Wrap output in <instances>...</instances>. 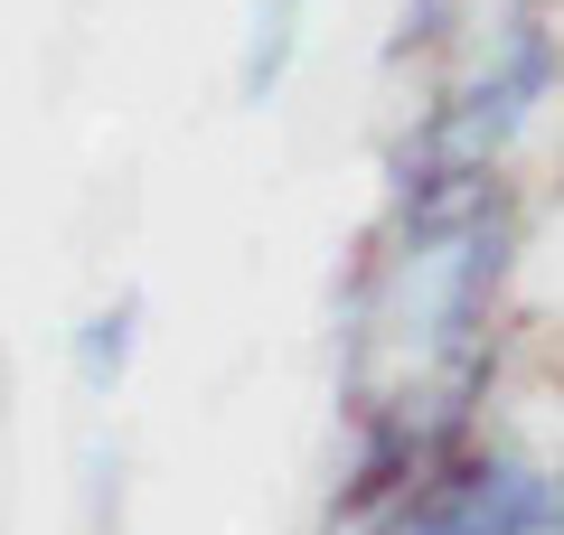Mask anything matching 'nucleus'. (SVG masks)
<instances>
[{
	"instance_id": "obj_1",
	"label": "nucleus",
	"mask_w": 564,
	"mask_h": 535,
	"mask_svg": "<svg viewBox=\"0 0 564 535\" xmlns=\"http://www.w3.org/2000/svg\"><path fill=\"white\" fill-rule=\"evenodd\" d=\"M555 85H564V39L545 29L536 0H518L480 39V57L462 66V85L395 141L386 226H433V217H462L470 198H489L499 188V160L518 151V132L545 113Z\"/></svg>"
},
{
	"instance_id": "obj_2",
	"label": "nucleus",
	"mask_w": 564,
	"mask_h": 535,
	"mask_svg": "<svg viewBox=\"0 0 564 535\" xmlns=\"http://www.w3.org/2000/svg\"><path fill=\"white\" fill-rule=\"evenodd\" d=\"M367 535H564V470L443 460L414 489L377 498V526Z\"/></svg>"
},
{
	"instance_id": "obj_5",
	"label": "nucleus",
	"mask_w": 564,
	"mask_h": 535,
	"mask_svg": "<svg viewBox=\"0 0 564 535\" xmlns=\"http://www.w3.org/2000/svg\"><path fill=\"white\" fill-rule=\"evenodd\" d=\"M452 10H462V0H404V10H395V39H386V57L443 47V39H452Z\"/></svg>"
},
{
	"instance_id": "obj_4",
	"label": "nucleus",
	"mask_w": 564,
	"mask_h": 535,
	"mask_svg": "<svg viewBox=\"0 0 564 535\" xmlns=\"http://www.w3.org/2000/svg\"><path fill=\"white\" fill-rule=\"evenodd\" d=\"M132 348H141V292L95 301V310L76 319V338H66V376H76V395L104 404L122 376H132Z\"/></svg>"
},
{
	"instance_id": "obj_3",
	"label": "nucleus",
	"mask_w": 564,
	"mask_h": 535,
	"mask_svg": "<svg viewBox=\"0 0 564 535\" xmlns=\"http://www.w3.org/2000/svg\"><path fill=\"white\" fill-rule=\"evenodd\" d=\"M302 29H311V0H254L245 47H236V103H245V113H263V103L292 85V66H302Z\"/></svg>"
}]
</instances>
